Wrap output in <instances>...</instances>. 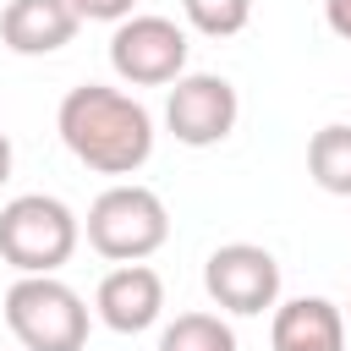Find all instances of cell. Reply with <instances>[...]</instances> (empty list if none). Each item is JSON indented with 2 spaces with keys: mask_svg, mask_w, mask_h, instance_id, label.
Segmentation results:
<instances>
[{
  "mask_svg": "<svg viewBox=\"0 0 351 351\" xmlns=\"http://www.w3.org/2000/svg\"><path fill=\"white\" fill-rule=\"evenodd\" d=\"M55 132L71 148L77 165L99 170V176H137L154 159V115L143 99L104 88V82H82L60 99L55 110Z\"/></svg>",
  "mask_w": 351,
  "mask_h": 351,
  "instance_id": "cell-1",
  "label": "cell"
},
{
  "mask_svg": "<svg viewBox=\"0 0 351 351\" xmlns=\"http://www.w3.org/2000/svg\"><path fill=\"white\" fill-rule=\"evenodd\" d=\"M82 236H88V247H93L99 258H110V263H143V258H154V252L170 241L165 197H159L154 186L115 181V186H104V192L88 203Z\"/></svg>",
  "mask_w": 351,
  "mask_h": 351,
  "instance_id": "cell-2",
  "label": "cell"
},
{
  "mask_svg": "<svg viewBox=\"0 0 351 351\" xmlns=\"http://www.w3.org/2000/svg\"><path fill=\"white\" fill-rule=\"evenodd\" d=\"M77 241H82V219L49 192H22L0 208V263H11L16 274L66 269Z\"/></svg>",
  "mask_w": 351,
  "mask_h": 351,
  "instance_id": "cell-3",
  "label": "cell"
},
{
  "mask_svg": "<svg viewBox=\"0 0 351 351\" xmlns=\"http://www.w3.org/2000/svg\"><path fill=\"white\" fill-rule=\"evenodd\" d=\"M5 329L27 351H82L88 302L55 274H16V285L5 291Z\"/></svg>",
  "mask_w": 351,
  "mask_h": 351,
  "instance_id": "cell-4",
  "label": "cell"
},
{
  "mask_svg": "<svg viewBox=\"0 0 351 351\" xmlns=\"http://www.w3.org/2000/svg\"><path fill=\"white\" fill-rule=\"evenodd\" d=\"M186 27L170 16H126L110 33V66L132 88H165L186 71Z\"/></svg>",
  "mask_w": 351,
  "mask_h": 351,
  "instance_id": "cell-5",
  "label": "cell"
},
{
  "mask_svg": "<svg viewBox=\"0 0 351 351\" xmlns=\"http://www.w3.org/2000/svg\"><path fill=\"white\" fill-rule=\"evenodd\" d=\"M203 291L225 313H236V318L274 313V302H280V263L258 241H225L203 263Z\"/></svg>",
  "mask_w": 351,
  "mask_h": 351,
  "instance_id": "cell-6",
  "label": "cell"
},
{
  "mask_svg": "<svg viewBox=\"0 0 351 351\" xmlns=\"http://www.w3.org/2000/svg\"><path fill=\"white\" fill-rule=\"evenodd\" d=\"M236 115H241V99L225 77L214 71H181L170 99H165V126L176 143L186 148H214L236 132Z\"/></svg>",
  "mask_w": 351,
  "mask_h": 351,
  "instance_id": "cell-7",
  "label": "cell"
},
{
  "mask_svg": "<svg viewBox=\"0 0 351 351\" xmlns=\"http://www.w3.org/2000/svg\"><path fill=\"white\" fill-rule=\"evenodd\" d=\"M93 313H99V324L115 329V335H143V329H154L159 313H165V280H159L148 263H121V269H110V274L99 280Z\"/></svg>",
  "mask_w": 351,
  "mask_h": 351,
  "instance_id": "cell-8",
  "label": "cell"
},
{
  "mask_svg": "<svg viewBox=\"0 0 351 351\" xmlns=\"http://www.w3.org/2000/svg\"><path fill=\"white\" fill-rule=\"evenodd\" d=\"M82 16L71 0H5L0 11V44L11 55H55L77 38Z\"/></svg>",
  "mask_w": 351,
  "mask_h": 351,
  "instance_id": "cell-9",
  "label": "cell"
},
{
  "mask_svg": "<svg viewBox=\"0 0 351 351\" xmlns=\"http://www.w3.org/2000/svg\"><path fill=\"white\" fill-rule=\"evenodd\" d=\"M269 351H346V313H340L329 296L274 302Z\"/></svg>",
  "mask_w": 351,
  "mask_h": 351,
  "instance_id": "cell-10",
  "label": "cell"
},
{
  "mask_svg": "<svg viewBox=\"0 0 351 351\" xmlns=\"http://www.w3.org/2000/svg\"><path fill=\"white\" fill-rule=\"evenodd\" d=\"M307 176L318 181V192L351 197V126L346 121H329V126L313 132V143H307Z\"/></svg>",
  "mask_w": 351,
  "mask_h": 351,
  "instance_id": "cell-11",
  "label": "cell"
},
{
  "mask_svg": "<svg viewBox=\"0 0 351 351\" xmlns=\"http://www.w3.org/2000/svg\"><path fill=\"white\" fill-rule=\"evenodd\" d=\"M159 351H236V329L219 313H176L159 329Z\"/></svg>",
  "mask_w": 351,
  "mask_h": 351,
  "instance_id": "cell-12",
  "label": "cell"
},
{
  "mask_svg": "<svg viewBox=\"0 0 351 351\" xmlns=\"http://www.w3.org/2000/svg\"><path fill=\"white\" fill-rule=\"evenodd\" d=\"M186 27L203 38H236L252 22V0H181Z\"/></svg>",
  "mask_w": 351,
  "mask_h": 351,
  "instance_id": "cell-13",
  "label": "cell"
},
{
  "mask_svg": "<svg viewBox=\"0 0 351 351\" xmlns=\"http://www.w3.org/2000/svg\"><path fill=\"white\" fill-rule=\"evenodd\" d=\"M137 0H71V11L82 22H126Z\"/></svg>",
  "mask_w": 351,
  "mask_h": 351,
  "instance_id": "cell-14",
  "label": "cell"
},
{
  "mask_svg": "<svg viewBox=\"0 0 351 351\" xmlns=\"http://www.w3.org/2000/svg\"><path fill=\"white\" fill-rule=\"evenodd\" d=\"M324 22H329V33H335V38H346V44H351V0H324Z\"/></svg>",
  "mask_w": 351,
  "mask_h": 351,
  "instance_id": "cell-15",
  "label": "cell"
},
{
  "mask_svg": "<svg viewBox=\"0 0 351 351\" xmlns=\"http://www.w3.org/2000/svg\"><path fill=\"white\" fill-rule=\"evenodd\" d=\"M5 181H11V137L0 132V186H5Z\"/></svg>",
  "mask_w": 351,
  "mask_h": 351,
  "instance_id": "cell-16",
  "label": "cell"
},
{
  "mask_svg": "<svg viewBox=\"0 0 351 351\" xmlns=\"http://www.w3.org/2000/svg\"><path fill=\"white\" fill-rule=\"evenodd\" d=\"M340 313H346V329H351V302H346V307H340Z\"/></svg>",
  "mask_w": 351,
  "mask_h": 351,
  "instance_id": "cell-17",
  "label": "cell"
}]
</instances>
